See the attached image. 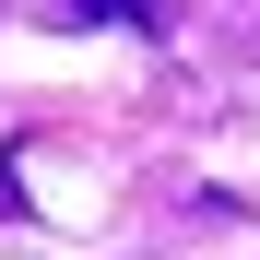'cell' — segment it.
I'll list each match as a JSON object with an SVG mask.
<instances>
[{
	"mask_svg": "<svg viewBox=\"0 0 260 260\" xmlns=\"http://www.w3.org/2000/svg\"><path fill=\"white\" fill-rule=\"evenodd\" d=\"M59 24H142V0H48Z\"/></svg>",
	"mask_w": 260,
	"mask_h": 260,
	"instance_id": "6da1fadb",
	"label": "cell"
}]
</instances>
